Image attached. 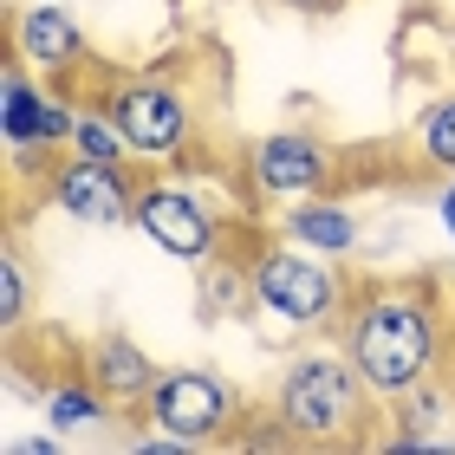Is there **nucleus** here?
Listing matches in <instances>:
<instances>
[{
	"mask_svg": "<svg viewBox=\"0 0 455 455\" xmlns=\"http://www.w3.org/2000/svg\"><path fill=\"white\" fill-rule=\"evenodd\" d=\"M345 358L364 371V384L378 397H403L410 384H423L436 371V313L410 286H384L358 306V325L345 339Z\"/></svg>",
	"mask_w": 455,
	"mask_h": 455,
	"instance_id": "1",
	"label": "nucleus"
},
{
	"mask_svg": "<svg viewBox=\"0 0 455 455\" xmlns=\"http://www.w3.org/2000/svg\"><path fill=\"white\" fill-rule=\"evenodd\" d=\"M364 371L351 358H293L274 390V417L299 443H345L364 429Z\"/></svg>",
	"mask_w": 455,
	"mask_h": 455,
	"instance_id": "2",
	"label": "nucleus"
},
{
	"mask_svg": "<svg viewBox=\"0 0 455 455\" xmlns=\"http://www.w3.org/2000/svg\"><path fill=\"white\" fill-rule=\"evenodd\" d=\"M247 286L286 325H332L339 319V274L319 260V247H260L247 267Z\"/></svg>",
	"mask_w": 455,
	"mask_h": 455,
	"instance_id": "3",
	"label": "nucleus"
},
{
	"mask_svg": "<svg viewBox=\"0 0 455 455\" xmlns=\"http://www.w3.org/2000/svg\"><path fill=\"white\" fill-rule=\"evenodd\" d=\"M241 417V403H235V390H228L215 371H163L156 390H150V423L163 429L170 443H221L228 436V423Z\"/></svg>",
	"mask_w": 455,
	"mask_h": 455,
	"instance_id": "4",
	"label": "nucleus"
},
{
	"mask_svg": "<svg viewBox=\"0 0 455 455\" xmlns=\"http://www.w3.org/2000/svg\"><path fill=\"white\" fill-rule=\"evenodd\" d=\"M131 221L150 235L170 260H189V267H215V215H209V202L189 196V189H176V182H150V189H137L131 202Z\"/></svg>",
	"mask_w": 455,
	"mask_h": 455,
	"instance_id": "5",
	"label": "nucleus"
},
{
	"mask_svg": "<svg viewBox=\"0 0 455 455\" xmlns=\"http://www.w3.org/2000/svg\"><path fill=\"white\" fill-rule=\"evenodd\" d=\"M111 117H117L124 143H131V156H150V163L176 156L182 137H189V105L163 78H124L111 92Z\"/></svg>",
	"mask_w": 455,
	"mask_h": 455,
	"instance_id": "6",
	"label": "nucleus"
},
{
	"mask_svg": "<svg viewBox=\"0 0 455 455\" xmlns=\"http://www.w3.org/2000/svg\"><path fill=\"white\" fill-rule=\"evenodd\" d=\"M131 202H137V189L124 182V163L72 156L66 170L52 176V209L72 215L78 228H117V221H131Z\"/></svg>",
	"mask_w": 455,
	"mask_h": 455,
	"instance_id": "7",
	"label": "nucleus"
},
{
	"mask_svg": "<svg viewBox=\"0 0 455 455\" xmlns=\"http://www.w3.org/2000/svg\"><path fill=\"white\" fill-rule=\"evenodd\" d=\"M72 124L78 111H66L59 98L33 92L27 85V66H7L0 78V137H7V150H46V143H72Z\"/></svg>",
	"mask_w": 455,
	"mask_h": 455,
	"instance_id": "8",
	"label": "nucleus"
},
{
	"mask_svg": "<svg viewBox=\"0 0 455 455\" xmlns=\"http://www.w3.org/2000/svg\"><path fill=\"white\" fill-rule=\"evenodd\" d=\"M332 176V150L306 131H274L254 143V189L260 196H319Z\"/></svg>",
	"mask_w": 455,
	"mask_h": 455,
	"instance_id": "9",
	"label": "nucleus"
},
{
	"mask_svg": "<svg viewBox=\"0 0 455 455\" xmlns=\"http://www.w3.org/2000/svg\"><path fill=\"white\" fill-rule=\"evenodd\" d=\"M13 59L59 78L85 59V33H78V20L66 7H20L13 13Z\"/></svg>",
	"mask_w": 455,
	"mask_h": 455,
	"instance_id": "10",
	"label": "nucleus"
},
{
	"mask_svg": "<svg viewBox=\"0 0 455 455\" xmlns=\"http://www.w3.org/2000/svg\"><path fill=\"white\" fill-rule=\"evenodd\" d=\"M156 358L143 345H131V339H98L92 345V384L105 390V397H117V403H150V390H156Z\"/></svg>",
	"mask_w": 455,
	"mask_h": 455,
	"instance_id": "11",
	"label": "nucleus"
},
{
	"mask_svg": "<svg viewBox=\"0 0 455 455\" xmlns=\"http://www.w3.org/2000/svg\"><path fill=\"white\" fill-rule=\"evenodd\" d=\"M286 228H293L306 247H319V254H351V247H358V215L339 209V202H319V196H306L299 209H286Z\"/></svg>",
	"mask_w": 455,
	"mask_h": 455,
	"instance_id": "12",
	"label": "nucleus"
},
{
	"mask_svg": "<svg viewBox=\"0 0 455 455\" xmlns=\"http://www.w3.org/2000/svg\"><path fill=\"white\" fill-rule=\"evenodd\" d=\"M46 423L59 429V436L98 429V423H105V390H98V384H52L46 390Z\"/></svg>",
	"mask_w": 455,
	"mask_h": 455,
	"instance_id": "13",
	"label": "nucleus"
},
{
	"mask_svg": "<svg viewBox=\"0 0 455 455\" xmlns=\"http://www.w3.org/2000/svg\"><path fill=\"white\" fill-rule=\"evenodd\" d=\"M72 156H92V163H124L131 156V143H124V131H117V117L105 111H78V124H72Z\"/></svg>",
	"mask_w": 455,
	"mask_h": 455,
	"instance_id": "14",
	"label": "nucleus"
},
{
	"mask_svg": "<svg viewBox=\"0 0 455 455\" xmlns=\"http://www.w3.org/2000/svg\"><path fill=\"white\" fill-rule=\"evenodd\" d=\"M417 143H423V163H436L443 176H455V98H436V105H429Z\"/></svg>",
	"mask_w": 455,
	"mask_h": 455,
	"instance_id": "15",
	"label": "nucleus"
},
{
	"mask_svg": "<svg viewBox=\"0 0 455 455\" xmlns=\"http://www.w3.org/2000/svg\"><path fill=\"white\" fill-rule=\"evenodd\" d=\"M20 319H27V274H20V260L7 254L0 260V325L20 332Z\"/></svg>",
	"mask_w": 455,
	"mask_h": 455,
	"instance_id": "16",
	"label": "nucleus"
},
{
	"mask_svg": "<svg viewBox=\"0 0 455 455\" xmlns=\"http://www.w3.org/2000/svg\"><path fill=\"white\" fill-rule=\"evenodd\" d=\"M280 7H293V13H339L345 0H280Z\"/></svg>",
	"mask_w": 455,
	"mask_h": 455,
	"instance_id": "17",
	"label": "nucleus"
},
{
	"mask_svg": "<svg viewBox=\"0 0 455 455\" xmlns=\"http://www.w3.org/2000/svg\"><path fill=\"white\" fill-rule=\"evenodd\" d=\"M443 228H449V235H455V182H449V189H443Z\"/></svg>",
	"mask_w": 455,
	"mask_h": 455,
	"instance_id": "18",
	"label": "nucleus"
}]
</instances>
